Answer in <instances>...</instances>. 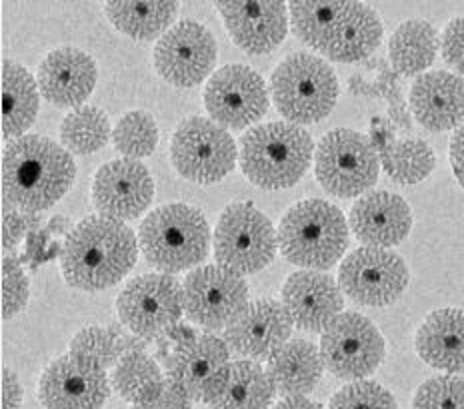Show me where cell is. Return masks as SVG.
<instances>
[{
  "mask_svg": "<svg viewBox=\"0 0 464 409\" xmlns=\"http://www.w3.org/2000/svg\"><path fill=\"white\" fill-rule=\"evenodd\" d=\"M450 166L459 184L464 188V124L450 138Z\"/></svg>",
  "mask_w": 464,
  "mask_h": 409,
  "instance_id": "obj_45",
  "label": "cell"
},
{
  "mask_svg": "<svg viewBox=\"0 0 464 409\" xmlns=\"http://www.w3.org/2000/svg\"><path fill=\"white\" fill-rule=\"evenodd\" d=\"M154 182L149 168L132 158L106 162L92 182V202L101 216L134 220L150 206Z\"/></svg>",
  "mask_w": 464,
  "mask_h": 409,
  "instance_id": "obj_18",
  "label": "cell"
},
{
  "mask_svg": "<svg viewBox=\"0 0 464 409\" xmlns=\"http://www.w3.org/2000/svg\"><path fill=\"white\" fill-rule=\"evenodd\" d=\"M414 347L424 364L450 376L464 372V309L442 308L422 321Z\"/></svg>",
  "mask_w": 464,
  "mask_h": 409,
  "instance_id": "obj_25",
  "label": "cell"
},
{
  "mask_svg": "<svg viewBox=\"0 0 464 409\" xmlns=\"http://www.w3.org/2000/svg\"><path fill=\"white\" fill-rule=\"evenodd\" d=\"M266 372L275 382L276 394L285 397L311 394L324 372L323 356L308 339H290L268 359Z\"/></svg>",
  "mask_w": 464,
  "mask_h": 409,
  "instance_id": "obj_27",
  "label": "cell"
},
{
  "mask_svg": "<svg viewBox=\"0 0 464 409\" xmlns=\"http://www.w3.org/2000/svg\"><path fill=\"white\" fill-rule=\"evenodd\" d=\"M23 385L11 369H3V409H21Z\"/></svg>",
  "mask_w": 464,
  "mask_h": 409,
  "instance_id": "obj_44",
  "label": "cell"
},
{
  "mask_svg": "<svg viewBox=\"0 0 464 409\" xmlns=\"http://www.w3.org/2000/svg\"><path fill=\"white\" fill-rule=\"evenodd\" d=\"M409 268L392 250L359 248L338 268V286L354 304L382 308L399 300L409 286Z\"/></svg>",
  "mask_w": 464,
  "mask_h": 409,
  "instance_id": "obj_11",
  "label": "cell"
},
{
  "mask_svg": "<svg viewBox=\"0 0 464 409\" xmlns=\"http://www.w3.org/2000/svg\"><path fill=\"white\" fill-rule=\"evenodd\" d=\"M275 395L276 387L266 369L240 359L230 364L225 385L208 405L210 409H270Z\"/></svg>",
  "mask_w": 464,
  "mask_h": 409,
  "instance_id": "obj_29",
  "label": "cell"
},
{
  "mask_svg": "<svg viewBox=\"0 0 464 409\" xmlns=\"http://www.w3.org/2000/svg\"><path fill=\"white\" fill-rule=\"evenodd\" d=\"M381 162L394 182L411 186L430 176L437 166V156L424 140H402L384 146Z\"/></svg>",
  "mask_w": 464,
  "mask_h": 409,
  "instance_id": "obj_33",
  "label": "cell"
},
{
  "mask_svg": "<svg viewBox=\"0 0 464 409\" xmlns=\"http://www.w3.org/2000/svg\"><path fill=\"white\" fill-rule=\"evenodd\" d=\"M343 294L344 291L334 278L314 270L290 274L280 291L283 306L293 318L295 326L304 332H324V328L343 314Z\"/></svg>",
  "mask_w": 464,
  "mask_h": 409,
  "instance_id": "obj_21",
  "label": "cell"
},
{
  "mask_svg": "<svg viewBox=\"0 0 464 409\" xmlns=\"http://www.w3.org/2000/svg\"><path fill=\"white\" fill-rule=\"evenodd\" d=\"M185 314L197 326L222 329L248 306L243 276L222 266H200L182 281Z\"/></svg>",
  "mask_w": 464,
  "mask_h": 409,
  "instance_id": "obj_13",
  "label": "cell"
},
{
  "mask_svg": "<svg viewBox=\"0 0 464 409\" xmlns=\"http://www.w3.org/2000/svg\"><path fill=\"white\" fill-rule=\"evenodd\" d=\"M112 142L116 150L127 158H147L159 144V126L149 112L132 110L124 114L112 130Z\"/></svg>",
  "mask_w": 464,
  "mask_h": 409,
  "instance_id": "obj_36",
  "label": "cell"
},
{
  "mask_svg": "<svg viewBox=\"0 0 464 409\" xmlns=\"http://www.w3.org/2000/svg\"><path fill=\"white\" fill-rule=\"evenodd\" d=\"M167 379L154 359L142 352H130L119 359L112 372V385L122 399L139 404L160 392Z\"/></svg>",
  "mask_w": 464,
  "mask_h": 409,
  "instance_id": "obj_34",
  "label": "cell"
},
{
  "mask_svg": "<svg viewBox=\"0 0 464 409\" xmlns=\"http://www.w3.org/2000/svg\"><path fill=\"white\" fill-rule=\"evenodd\" d=\"M132 409H190V397L172 379H167L160 392L144 399V402L134 404Z\"/></svg>",
  "mask_w": 464,
  "mask_h": 409,
  "instance_id": "obj_42",
  "label": "cell"
},
{
  "mask_svg": "<svg viewBox=\"0 0 464 409\" xmlns=\"http://www.w3.org/2000/svg\"><path fill=\"white\" fill-rule=\"evenodd\" d=\"M351 230L366 248L399 246L412 230L409 202L386 190L366 192L351 210Z\"/></svg>",
  "mask_w": 464,
  "mask_h": 409,
  "instance_id": "obj_23",
  "label": "cell"
},
{
  "mask_svg": "<svg viewBox=\"0 0 464 409\" xmlns=\"http://www.w3.org/2000/svg\"><path fill=\"white\" fill-rule=\"evenodd\" d=\"M270 90L286 122L314 124L333 112L338 100V78L324 58L295 52L275 68Z\"/></svg>",
  "mask_w": 464,
  "mask_h": 409,
  "instance_id": "obj_6",
  "label": "cell"
},
{
  "mask_svg": "<svg viewBox=\"0 0 464 409\" xmlns=\"http://www.w3.org/2000/svg\"><path fill=\"white\" fill-rule=\"evenodd\" d=\"M104 13L116 31L137 41H152L170 31L179 13V3L172 0H144V3H106Z\"/></svg>",
  "mask_w": 464,
  "mask_h": 409,
  "instance_id": "obj_30",
  "label": "cell"
},
{
  "mask_svg": "<svg viewBox=\"0 0 464 409\" xmlns=\"http://www.w3.org/2000/svg\"><path fill=\"white\" fill-rule=\"evenodd\" d=\"M412 409H464V377L437 376L427 379L412 397Z\"/></svg>",
  "mask_w": 464,
  "mask_h": 409,
  "instance_id": "obj_39",
  "label": "cell"
},
{
  "mask_svg": "<svg viewBox=\"0 0 464 409\" xmlns=\"http://www.w3.org/2000/svg\"><path fill=\"white\" fill-rule=\"evenodd\" d=\"M96 81H99V71L94 58L72 46L48 52L36 74L38 90L58 109H72L82 104L94 90Z\"/></svg>",
  "mask_w": 464,
  "mask_h": 409,
  "instance_id": "obj_22",
  "label": "cell"
},
{
  "mask_svg": "<svg viewBox=\"0 0 464 409\" xmlns=\"http://www.w3.org/2000/svg\"><path fill=\"white\" fill-rule=\"evenodd\" d=\"M328 409H399L396 399L381 384L371 379L351 382L331 397Z\"/></svg>",
  "mask_w": 464,
  "mask_h": 409,
  "instance_id": "obj_38",
  "label": "cell"
},
{
  "mask_svg": "<svg viewBox=\"0 0 464 409\" xmlns=\"http://www.w3.org/2000/svg\"><path fill=\"white\" fill-rule=\"evenodd\" d=\"M76 176L72 154L41 134L13 140L3 152V196L24 212L53 208Z\"/></svg>",
  "mask_w": 464,
  "mask_h": 409,
  "instance_id": "obj_2",
  "label": "cell"
},
{
  "mask_svg": "<svg viewBox=\"0 0 464 409\" xmlns=\"http://www.w3.org/2000/svg\"><path fill=\"white\" fill-rule=\"evenodd\" d=\"M270 409H323V407L311 402V399L304 395H295V397H285L283 402H278L275 407H270Z\"/></svg>",
  "mask_w": 464,
  "mask_h": 409,
  "instance_id": "obj_46",
  "label": "cell"
},
{
  "mask_svg": "<svg viewBox=\"0 0 464 409\" xmlns=\"http://www.w3.org/2000/svg\"><path fill=\"white\" fill-rule=\"evenodd\" d=\"M26 232V220L21 214H5L3 220V250H13L21 242L23 233Z\"/></svg>",
  "mask_w": 464,
  "mask_h": 409,
  "instance_id": "obj_43",
  "label": "cell"
},
{
  "mask_svg": "<svg viewBox=\"0 0 464 409\" xmlns=\"http://www.w3.org/2000/svg\"><path fill=\"white\" fill-rule=\"evenodd\" d=\"M139 246L162 274L197 268L210 248L207 216L188 204H167L150 212L139 230Z\"/></svg>",
  "mask_w": 464,
  "mask_h": 409,
  "instance_id": "obj_5",
  "label": "cell"
},
{
  "mask_svg": "<svg viewBox=\"0 0 464 409\" xmlns=\"http://www.w3.org/2000/svg\"><path fill=\"white\" fill-rule=\"evenodd\" d=\"M439 52V34L420 18L402 23L391 36L389 56L396 72L414 76L432 66Z\"/></svg>",
  "mask_w": 464,
  "mask_h": 409,
  "instance_id": "obj_31",
  "label": "cell"
},
{
  "mask_svg": "<svg viewBox=\"0 0 464 409\" xmlns=\"http://www.w3.org/2000/svg\"><path fill=\"white\" fill-rule=\"evenodd\" d=\"M109 394L106 369L71 352L56 357L38 382V397L46 409H101Z\"/></svg>",
  "mask_w": 464,
  "mask_h": 409,
  "instance_id": "obj_16",
  "label": "cell"
},
{
  "mask_svg": "<svg viewBox=\"0 0 464 409\" xmlns=\"http://www.w3.org/2000/svg\"><path fill=\"white\" fill-rule=\"evenodd\" d=\"M124 326L139 336H160L185 311L182 286L170 274H142L130 280L116 300Z\"/></svg>",
  "mask_w": 464,
  "mask_h": 409,
  "instance_id": "obj_14",
  "label": "cell"
},
{
  "mask_svg": "<svg viewBox=\"0 0 464 409\" xmlns=\"http://www.w3.org/2000/svg\"><path fill=\"white\" fill-rule=\"evenodd\" d=\"M411 109L414 119L430 132L460 128L464 124V81L447 71L420 74L411 89Z\"/></svg>",
  "mask_w": 464,
  "mask_h": 409,
  "instance_id": "obj_24",
  "label": "cell"
},
{
  "mask_svg": "<svg viewBox=\"0 0 464 409\" xmlns=\"http://www.w3.org/2000/svg\"><path fill=\"white\" fill-rule=\"evenodd\" d=\"M111 136L109 116L96 106H81V109L66 114L61 124L64 148L79 156L99 152L111 140Z\"/></svg>",
  "mask_w": 464,
  "mask_h": 409,
  "instance_id": "obj_32",
  "label": "cell"
},
{
  "mask_svg": "<svg viewBox=\"0 0 464 409\" xmlns=\"http://www.w3.org/2000/svg\"><path fill=\"white\" fill-rule=\"evenodd\" d=\"M381 172L374 142L356 130L336 128L323 136L314 152V174L321 186L338 198L364 196Z\"/></svg>",
  "mask_w": 464,
  "mask_h": 409,
  "instance_id": "obj_8",
  "label": "cell"
},
{
  "mask_svg": "<svg viewBox=\"0 0 464 409\" xmlns=\"http://www.w3.org/2000/svg\"><path fill=\"white\" fill-rule=\"evenodd\" d=\"M313 156L311 134L293 122L255 126L240 142V168L263 190L295 186L311 168Z\"/></svg>",
  "mask_w": 464,
  "mask_h": 409,
  "instance_id": "obj_3",
  "label": "cell"
},
{
  "mask_svg": "<svg viewBox=\"0 0 464 409\" xmlns=\"http://www.w3.org/2000/svg\"><path fill=\"white\" fill-rule=\"evenodd\" d=\"M28 296H31V284L23 268L14 260H3V318L11 319L24 309Z\"/></svg>",
  "mask_w": 464,
  "mask_h": 409,
  "instance_id": "obj_40",
  "label": "cell"
},
{
  "mask_svg": "<svg viewBox=\"0 0 464 409\" xmlns=\"http://www.w3.org/2000/svg\"><path fill=\"white\" fill-rule=\"evenodd\" d=\"M228 346L212 334H200L180 346L169 362L174 384L185 389L195 402L210 404L228 376Z\"/></svg>",
  "mask_w": 464,
  "mask_h": 409,
  "instance_id": "obj_17",
  "label": "cell"
},
{
  "mask_svg": "<svg viewBox=\"0 0 464 409\" xmlns=\"http://www.w3.org/2000/svg\"><path fill=\"white\" fill-rule=\"evenodd\" d=\"M237 144L215 120L205 116L185 119L172 134L170 162L182 178L215 184L237 166Z\"/></svg>",
  "mask_w": 464,
  "mask_h": 409,
  "instance_id": "obj_9",
  "label": "cell"
},
{
  "mask_svg": "<svg viewBox=\"0 0 464 409\" xmlns=\"http://www.w3.org/2000/svg\"><path fill=\"white\" fill-rule=\"evenodd\" d=\"M38 84L14 61H3V138L18 140L38 116Z\"/></svg>",
  "mask_w": 464,
  "mask_h": 409,
  "instance_id": "obj_28",
  "label": "cell"
},
{
  "mask_svg": "<svg viewBox=\"0 0 464 409\" xmlns=\"http://www.w3.org/2000/svg\"><path fill=\"white\" fill-rule=\"evenodd\" d=\"M278 248L304 270L333 268L348 248V224L341 208L318 198L295 204L278 224Z\"/></svg>",
  "mask_w": 464,
  "mask_h": 409,
  "instance_id": "obj_4",
  "label": "cell"
},
{
  "mask_svg": "<svg viewBox=\"0 0 464 409\" xmlns=\"http://www.w3.org/2000/svg\"><path fill=\"white\" fill-rule=\"evenodd\" d=\"M139 240L124 222L89 216L74 226L61 252V270L72 288H112L137 264Z\"/></svg>",
  "mask_w": 464,
  "mask_h": 409,
  "instance_id": "obj_1",
  "label": "cell"
},
{
  "mask_svg": "<svg viewBox=\"0 0 464 409\" xmlns=\"http://www.w3.org/2000/svg\"><path fill=\"white\" fill-rule=\"evenodd\" d=\"M217 8L232 41L248 54L273 52L285 41L288 18L280 0H230Z\"/></svg>",
  "mask_w": 464,
  "mask_h": 409,
  "instance_id": "obj_20",
  "label": "cell"
},
{
  "mask_svg": "<svg viewBox=\"0 0 464 409\" xmlns=\"http://www.w3.org/2000/svg\"><path fill=\"white\" fill-rule=\"evenodd\" d=\"M202 100L210 120L222 128L245 130L266 114L268 89L250 66L227 64L210 76Z\"/></svg>",
  "mask_w": 464,
  "mask_h": 409,
  "instance_id": "obj_12",
  "label": "cell"
},
{
  "mask_svg": "<svg viewBox=\"0 0 464 409\" xmlns=\"http://www.w3.org/2000/svg\"><path fill=\"white\" fill-rule=\"evenodd\" d=\"M440 48L444 62L464 76V16L454 18L444 28Z\"/></svg>",
  "mask_w": 464,
  "mask_h": 409,
  "instance_id": "obj_41",
  "label": "cell"
},
{
  "mask_svg": "<svg viewBox=\"0 0 464 409\" xmlns=\"http://www.w3.org/2000/svg\"><path fill=\"white\" fill-rule=\"evenodd\" d=\"M71 354L91 359V362L99 364L102 369H109L111 366L119 364V359L122 357V344L114 329L89 326L72 338Z\"/></svg>",
  "mask_w": 464,
  "mask_h": 409,
  "instance_id": "obj_37",
  "label": "cell"
},
{
  "mask_svg": "<svg viewBox=\"0 0 464 409\" xmlns=\"http://www.w3.org/2000/svg\"><path fill=\"white\" fill-rule=\"evenodd\" d=\"M290 24L301 41L321 52L336 18L344 11L341 0H295L290 3Z\"/></svg>",
  "mask_w": 464,
  "mask_h": 409,
  "instance_id": "obj_35",
  "label": "cell"
},
{
  "mask_svg": "<svg viewBox=\"0 0 464 409\" xmlns=\"http://www.w3.org/2000/svg\"><path fill=\"white\" fill-rule=\"evenodd\" d=\"M382 41L379 13L362 3H346L321 48V54L336 62H359L371 56Z\"/></svg>",
  "mask_w": 464,
  "mask_h": 409,
  "instance_id": "obj_26",
  "label": "cell"
},
{
  "mask_svg": "<svg viewBox=\"0 0 464 409\" xmlns=\"http://www.w3.org/2000/svg\"><path fill=\"white\" fill-rule=\"evenodd\" d=\"M212 248L218 266L248 276L265 270L275 260L278 233L255 204L238 202L220 214Z\"/></svg>",
  "mask_w": 464,
  "mask_h": 409,
  "instance_id": "obj_7",
  "label": "cell"
},
{
  "mask_svg": "<svg viewBox=\"0 0 464 409\" xmlns=\"http://www.w3.org/2000/svg\"><path fill=\"white\" fill-rule=\"evenodd\" d=\"M295 321L283 301L263 298L248 306L225 329L227 346L243 357L270 359L290 342Z\"/></svg>",
  "mask_w": 464,
  "mask_h": 409,
  "instance_id": "obj_19",
  "label": "cell"
},
{
  "mask_svg": "<svg viewBox=\"0 0 464 409\" xmlns=\"http://www.w3.org/2000/svg\"><path fill=\"white\" fill-rule=\"evenodd\" d=\"M386 354L384 338L372 321L344 311L324 328L321 356L324 367L338 379L359 382L376 372Z\"/></svg>",
  "mask_w": 464,
  "mask_h": 409,
  "instance_id": "obj_10",
  "label": "cell"
},
{
  "mask_svg": "<svg viewBox=\"0 0 464 409\" xmlns=\"http://www.w3.org/2000/svg\"><path fill=\"white\" fill-rule=\"evenodd\" d=\"M217 52L215 36L205 24L180 21L159 38L152 61L164 81L192 89L207 81L217 64Z\"/></svg>",
  "mask_w": 464,
  "mask_h": 409,
  "instance_id": "obj_15",
  "label": "cell"
}]
</instances>
